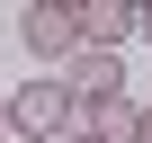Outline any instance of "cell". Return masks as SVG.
<instances>
[{
    "instance_id": "3957f363",
    "label": "cell",
    "mask_w": 152,
    "mask_h": 143,
    "mask_svg": "<svg viewBox=\"0 0 152 143\" xmlns=\"http://www.w3.org/2000/svg\"><path fill=\"white\" fill-rule=\"evenodd\" d=\"M54 81H63L72 98H81V107H99V98H125V63H116V54H90V45H81V54H72V63L54 72Z\"/></svg>"
},
{
    "instance_id": "8992f818",
    "label": "cell",
    "mask_w": 152,
    "mask_h": 143,
    "mask_svg": "<svg viewBox=\"0 0 152 143\" xmlns=\"http://www.w3.org/2000/svg\"><path fill=\"white\" fill-rule=\"evenodd\" d=\"M134 36H143V45H152V0H134Z\"/></svg>"
},
{
    "instance_id": "5b68a950",
    "label": "cell",
    "mask_w": 152,
    "mask_h": 143,
    "mask_svg": "<svg viewBox=\"0 0 152 143\" xmlns=\"http://www.w3.org/2000/svg\"><path fill=\"white\" fill-rule=\"evenodd\" d=\"M143 98H99V107H81V125L99 134V143H143Z\"/></svg>"
},
{
    "instance_id": "6da1fadb",
    "label": "cell",
    "mask_w": 152,
    "mask_h": 143,
    "mask_svg": "<svg viewBox=\"0 0 152 143\" xmlns=\"http://www.w3.org/2000/svg\"><path fill=\"white\" fill-rule=\"evenodd\" d=\"M81 125V98L63 81H18L9 90V143H63Z\"/></svg>"
},
{
    "instance_id": "52a82bcc",
    "label": "cell",
    "mask_w": 152,
    "mask_h": 143,
    "mask_svg": "<svg viewBox=\"0 0 152 143\" xmlns=\"http://www.w3.org/2000/svg\"><path fill=\"white\" fill-rule=\"evenodd\" d=\"M0 143H9V90H0Z\"/></svg>"
},
{
    "instance_id": "9c48e42d",
    "label": "cell",
    "mask_w": 152,
    "mask_h": 143,
    "mask_svg": "<svg viewBox=\"0 0 152 143\" xmlns=\"http://www.w3.org/2000/svg\"><path fill=\"white\" fill-rule=\"evenodd\" d=\"M143 143H152V116H143Z\"/></svg>"
},
{
    "instance_id": "ba28073f",
    "label": "cell",
    "mask_w": 152,
    "mask_h": 143,
    "mask_svg": "<svg viewBox=\"0 0 152 143\" xmlns=\"http://www.w3.org/2000/svg\"><path fill=\"white\" fill-rule=\"evenodd\" d=\"M63 143H99V134H90V125H72V134H63Z\"/></svg>"
},
{
    "instance_id": "7a4b0ae2",
    "label": "cell",
    "mask_w": 152,
    "mask_h": 143,
    "mask_svg": "<svg viewBox=\"0 0 152 143\" xmlns=\"http://www.w3.org/2000/svg\"><path fill=\"white\" fill-rule=\"evenodd\" d=\"M18 45L36 54V63H72V54H81V18H72V0H27V9H18Z\"/></svg>"
},
{
    "instance_id": "277c9868",
    "label": "cell",
    "mask_w": 152,
    "mask_h": 143,
    "mask_svg": "<svg viewBox=\"0 0 152 143\" xmlns=\"http://www.w3.org/2000/svg\"><path fill=\"white\" fill-rule=\"evenodd\" d=\"M72 18H81V45L90 54H116L134 36V0H72Z\"/></svg>"
}]
</instances>
